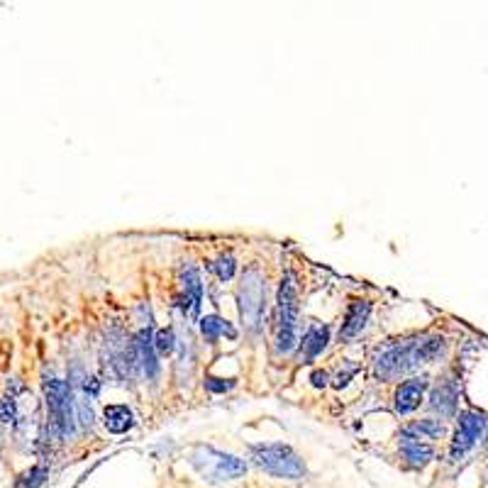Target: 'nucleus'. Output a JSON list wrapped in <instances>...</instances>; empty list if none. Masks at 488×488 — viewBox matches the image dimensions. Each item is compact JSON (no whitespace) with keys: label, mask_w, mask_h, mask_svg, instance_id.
I'll return each instance as SVG.
<instances>
[{"label":"nucleus","mask_w":488,"mask_h":488,"mask_svg":"<svg viewBox=\"0 0 488 488\" xmlns=\"http://www.w3.org/2000/svg\"><path fill=\"white\" fill-rule=\"evenodd\" d=\"M449 352V342L444 335L427 332V335L389 342L374 354V374L381 381H394L398 376L425 364H437Z\"/></svg>","instance_id":"1"},{"label":"nucleus","mask_w":488,"mask_h":488,"mask_svg":"<svg viewBox=\"0 0 488 488\" xmlns=\"http://www.w3.org/2000/svg\"><path fill=\"white\" fill-rule=\"evenodd\" d=\"M298 281L293 274H286L276 298V352L288 354L298 344V315H300Z\"/></svg>","instance_id":"2"},{"label":"nucleus","mask_w":488,"mask_h":488,"mask_svg":"<svg viewBox=\"0 0 488 488\" xmlns=\"http://www.w3.org/2000/svg\"><path fill=\"white\" fill-rule=\"evenodd\" d=\"M488 434V413L479 410V408H464L457 415V427H454L452 437H449L447 457L449 461L459 464V461L469 459L476 452L479 444L486 442Z\"/></svg>","instance_id":"3"},{"label":"nucleus","mask_w":488,"mask_h":488,"mask_svg":"<svg viewBox=\"0 0 488 488\" xmlns=\"http://www.w3.org/2000/svg\"><path fill=\"white\" fill-rule=\"evenodd\" d=\"M44 403L47 415H49V427L59 439H66L76 429V401H73L71 381L51 379L44 381Z\"/></svg>","instance_id":"4"},{"label":"nucleus","mask_w":488,"mask_h":488,"mask_svg":"<svg viewBox=\"0 0 488 488\" xmlns=\"http://www.w3.org/2000/svg\"><path fill=\"white\" fill-rule=\"evenodd\" d=\"M252 461L269 476H279V479L298 481L305 476V464L288 444H254L249 449Z\"/></svg>","instance_id":"5"},{"label":"nucleus","mask_w":488,"mask_h":488,"mask_svg":"<svg viewBox=\"0 0 488 488\" xmlns=\"http://www.w3.org/2000/svg\"><path fill=\"white\" fill-rule=\"evenodd\" d=\"M190 464L195 466L203 479L213 481V484H222V481H235L247 474V461L225 454L213 447H195L190 454Z\"/></svg>","instance_id":"6"},{"label":"nucleus","mask_w":488,"mask_h":488,"mask_svg":"<svg viewBox=\"0 0 488 488\" xmlns=\"http://www.w3.org/2000/svg\"><path fill=\"white\" fill-rule=\"evenodd\" d=\"M264 303H267V286L257 269H249L240 286V315L249 332H259L264 320Z\"/></svg>","instance_id":"7"},{"label":"nucleus","mask_w":488,"mask_h":488,"mask_svg":"<svg viewBox=\"0 0 488 488\" xmlns=\"http://www.w3.org/2000/svg\"><path fill=\"white\" fill-rule=\"evenodd\" d=\"M461 401V384L454 374H447L439 379V384L429 394V410L437 413L439 420H452L459 415Z\"/></svg>","instance_id":"8"},{"label":"nucleus","mask_w":488,"mask_h":488,"mask_svg":"<svg viewBox=\"0 0 488 488\" xmlns=\"http://www.w3.org/2000/svg\"><path fill=\"white\" fill-rule=\"evenodd\" d=\"M130 366L140 369L147 379H157L159 362H157V349H154V335L152 327H145L135 335L130 344Z\"/></svg>","instance_id":"9"},{"label":"nucleus","mask_w":488,"mask_h":488,"mask_svg":"<svg viewBox=\"0 0 488 488\" xmlns=\"http://www.w3.org/2000/svg\"><path fill=\"white\" fill-rule=\"evenodd\" d=\"M429 389V381L425 376H413V379H405L401 386H398L396 396H394V408L398 415H410L425 401V394Z\"/></svg>","instance_id":"10"},{"label":"nucleus","mask_w":488,"mask_h":488,"mask_svg":"<svg viewBox=\"0 0 488 488\" xmlns=\"http://www.w3.org/2000/svg\"><path fill=\"white\" fill-rule=\"evenodd\" d=\"M401 437L417 439V442H429V444H432L434 439L447 437V425H444V420H439V417L413 420V422H408V425L401 429Z\"/></svg>","instance_id":"11"},{"label":"nucleus","mask_w":488,"mask_h":488,"mask_svg":"<svg viewBox=\"0 0 488 488\" xmlns=\"http://www.w3.org/2000/svg\"><path fill=\"white\" fill-rule=\"evenodd\" d=\"M369 315H371V303H366V300H354V303H349L347 312H344L342 327H339V339H354L362 335Z\"/></svg>","instance_id":"12"},{"label":"nucleus","mask_w":488,"mask_h":488,"mask_svg":"<svg viewBox=\"0 0 488 488\" xmlns=\"http://www.w3.org/2000/svg\"><path fill=\"white\" fill-rule=\"evenodd\" d=\"M327 342H330V330L325 325H310L305 330L303 339H300V362H312L325 352Z\"/></svg>","instance_id":"13"},{"label":"nucleus","mask_w":488,"mask_h":488,"mask_svg":"<svg viewBox=\"0 0 488 488\" xmlns=\"http://www.w3.org/2000/svg\"><path fill=\"white\" fill-rule=\"evenodd\" d=\"M401 457L405 459V464L410 469H425L429 461L434 459V444L401 437Z\"/></svg>","instance_id":"14"},{"label":"nucleus","mask_w":488,"mask_h":488,"mask_svg":"<svg viewBox=\"0 0 488 488\" xmlns=\"http://www.w3.org/2000/svg\"><path fill=\"white\" fill-rule=\"evenodd\" d=\"M181 286H183V298L185 310L190 305V312H198L200 303H203V283H200V272L195 267H185L181 272Z\"/></svg>","instance_id":"15"},{"label":"nucleus","mask_w":488,"mask_h":488,"mask_svg":"<svg viewBox=\"0 0 488 488\" xmlns=\"http://www.w3.org/2000/svg\"><path fill=\"white\" fill-rule=\"evenodd\" d=\"M103 422L108 427V432L125 434L127 429H132V425H135V415H132V410L127 405H105Z\"/></svg>","instance_id":"16"},{"label":"nucleus","mask_w":488,"mask_h":488,"mask_svg":"<svg viewBox=\"0 0 488 488\" xmlns=\"http://www.w3.org/2000/svg\"><path fill=\"white\" fill-rule=\"evenodd\" d=\"M200 332H203V337L208 339L210 344H215L222 335H227L230 339L237 337L235 327H232L227 320H222L220 315H205L203 320H200Z\"/></svg>","instance_id":"17"},{"label":"nucleus","mask_w":488,"mask_h":488,"mask_svg":"<svg viewBox=\"0 0 488 488\" xmlns=\"http://www.w3.org/2000/svg\"><path fill=\"white\" fill-rule=\"evenodd\" d=\"M47 476H49V466H44V464L30 466L28 471H23V474L15 479L13 488H39L47 481Z\"/></svg>","instance_id":"18"},{"label":"nucleus","mask_w":488,"mask_h":488,"mask_svg":"<svg viewBox=\"0 0 488 488\" xmlns=\"http://www.w3.org/2000/svg\"><path fill=\"white\" fill-rule=\"evenodd\" d=\"M15 415H18V384L13 379V389L8 384V391L0 398V422H15Z\"/></svg>","instance_id":"19"},{"label":"nucleus","mask_w":488,"mask_h":488,"mask_svg":"<svg viewBox=\"0 0 488 488\" xmlns=\"http://www.w3.org/2000/svg\"><path fill=\"white\" fill-rule=\"evenodd\" d=\"M154 349H157L159 357H169L176 349V335H173L171 327H164L154 335Z\"/></svg>","instance_id":"20"},{"label":"nucleus","mask_w":488,"mask_h":488,"mask_svg":"<svg viewBox=\"0 0 488 488\" xmlns=\"http://www.w3.org/2000/svg\"><path fill=\"white\" fill-rule=\"evenodd\" d=\"M210 269L215 272V276L220 281H230L232 276H235V269H237V264H235V259L227 254V257H220L217 259L215 264H210Z\"/></svg>","instance_id":"21"},{"label":"nucleus","mask_w":488,"mask_h":488,"mask_svg":"<svg viewBox=\"0 0 488 488\" xmlns=\"http://www.w3.org/2000/svg\"><path fill=\"white\" fill-rule=\"evenodd\" d=\"M232 386H235L232 381H227V384H225L222 379H205V389L213 391V394H222V391H230Z\"/></svg>","instance_id":"22"},{"label":"nucleus","mask_w":488,"mask_h":488,"mask_svg":"<svg viewBox=\"0 0 488 488\" xmlns=\"http://www.w3.org/2000/svg\"><path fill=\"white\" fill-rule=\"evenodd\" d=\"M354 371H357V366H349V369L344 371V374H342V371H339V376H337V381H335V386H337V389H342V386H347L349 376H352Z\"/></svg>","instance_id":"23"},{"label":"nucleus","mask_w":488,"mask_h":488,"mask_svg":"<svg viewBox=\"0 0 488 488\" xmlns=\"http://www.w3.org/2000/svg\"><path fill=\"white\" fill-rule=\"evenodd\" d=\"M312 384H315V386H325L327 384V374H325V371H315V374H312Z\"/></svg>","instance_id":"24"}]
</instances>
